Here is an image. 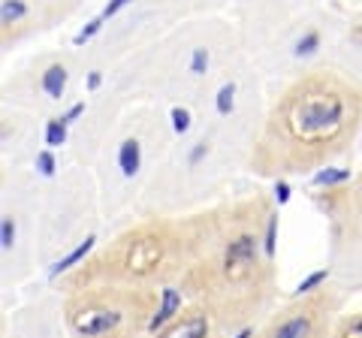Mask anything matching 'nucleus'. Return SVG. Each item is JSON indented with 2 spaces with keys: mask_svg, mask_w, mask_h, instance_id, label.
Returning a JSON list of instances; mask_svg holds the SVG:
<instances>
[{
  "mask_svg": "<svg viewBox=\"0 0 362 338\" xmlns=\"http://www.w3.org/2000/svg\"><path fill=\"white\" fill-rule=\"evenodd\" d=\"M206 70H209V49H194V54H190V73L202 76Z\"/></svg>",
  "mask_w": 362,
  "mask_h": 338,
  "instance_id": "4be33fe9",
  "label": "nucleus"
},
{
  "mask_svg": "<svg viewBox=\"0 0 362 338\" xmlns=\"http://www.w3.org/2000/svg\"><path fill=\"white\" fill-rule=\"evenodd\" d=\"M94 242H97L94 235H88V239H85V242H78V245H76V247H73V251L66 254V257H61V260L52 266V278H58L61 272H70L73 266H78V263H82L85 257L90 254V247H94Z\"/></svg>",
  "mask_w": 362,
  "mask_h": 338,
  "instance_id": "9d476101",
  "label": "nucleus"
},
{
  "mask_svg": "<svg viewBox=\"0 0 362 338\" xmlns=\"http://www.w3.org/2000/svg\"><path fill=\"white\" fill-rule=\"evenodd\" d=\"M206 151H209V145H206V142H197L194 151H190V157H187V166H197L202 157H206Z\"/></svg>",
  "mask_w": 362,
  "mask_h": 338,
  "instance_id": "a878e982",
  "label": "nucleus"
},
{
  "mask_svg": "<svg viewBox=\"0 0 362 338\" xmlns=\"http://www.w3.org/2000/svg\"><path fill=\"white\" fill-rule=\"evenodd\" d=\"M28 16H30V6L25 0H4V6H0V25H4V30L21 25Z\"/></svg>",
  "mask_w": 362,
  "mask_h": 338,
  "instance_id": "9b49d317",
  "label": "nucleus"
},
{
  "mask_svg": "<svg viewBox=\"0 0 362 338\" xmlns=\"http://www.w3.org/2000/svg\"><path fill=\"white\" fill-rule=\"evenodd\" d=\"M40 88L49 100H61L66 91V66L64 64H49L40 76Z\"/></svg>",
  "mask_w": 362,
  "mask_h": 338,
  "instance_id": "6e6552de",
  "label": "nucleus"
},
{
  "mask_svg": "<svg viewBox=\"0 0 362 338\" xmlns=\"http://www.w3.org/2000/svg\"><path fill=\"white\" fill-rule=\"evenodd\" d=\"M317 49H320V33H317V30H308V33H305V37L296 42L293 54H296V58H311Z\"/></svg>",
  "mask_w": 362,
  "mask_h": 338,
  "instance_id": "f3484780",
  "label": "nucleus"
},
{
  "mask_svg": "<svg viewBox=\"0 0 362 338\" xmlns=\"http://www.w3.org/2000/svg\"><path fill=\"white\" fill-rule=\"evenodd\" d=\"M362 121V94L332 73H311L287 88L259 142L263 173L305 169L344 151Z\"/></svg>",
  "mask_w": 362,
  "mask_h": 338,
  "instance_id": "f257e3e1",
  "label": "nucleus"
},
{
  "mask_svg": "<svg viewBox=\"0 0 362 338\" xmlns=\"http://www.w3.org/2000/svg\"><path fill=\"white\" fill-rule=\"evenodd\" d=\"M13 245H16V221H13V215H6L0 221V247L9 251Z\"/></svg>",
  "mask_w": 362,
  "mask_h": 338,
  "instance_id": "6ab92c4d",
  "label": "nucleus"
},
{
  "mask_svg": "<svg viewBox=\"0 0 362 338\" xmlns=\"http://www.w3.org/2000/svg\"><path fill=\"white\" fill-rule=\"evenodd\" d=\"M148 302L151 296L142 290H85L70 299L66 320L78 338H121L139 317L154 314Z\"/></svg>",
  "mask_w": 362,
  "mask_h": 338,
  "instance_id": "20e7f679",
  "label": "nucleus"
},
{
  "mask_svg": "<svg viewBox=\"0 0 362 338\" xmlns=\"http://www.w3.org/2000/svg\"><path fill=\"white\" fill-rule=\"evenodd\" d=\"M100 85H103V73H100V70H90V73H88V91H97Z\"/></svg>",
  "mask_w": 362,
  "mask_h": 338,
  "instance_id": "bb28decb",
  "label": "nucleus"
},
{
  "mask_svg": "<svg viewBox=\"0 0 362 338\" xmlns=\"http://www.w3.org/2000/svg\"><path fill=\"white\" fill-rule=\"evenodd\" d=\"M233 106H235V82H226V85H221L218 97H214V109H218L221 118H226L233 112Z\"/></svg>",
  "mask_w": 362,
  "mask_h": 338,
  "instance_id": "2eb2a0df",
  "label": "nucleus"
},
{
  "mask_svg": "<svg viewBox=\"0 0 362 338\" xmlns=\"http://www.w3.org/2000/svg\"><path fill=\"white\" fill-rule=\"evenodd\" d=\"M127 4H133V0H109L106 9H103V13H100V16H103V18H112V16H118L121 9L127 6Z\"/></svg>",
  "mask_w": 362,
  "mask_h": 338,
  "instance_id": "393cba45",
  "label": "nucleus"
},
{
  "mask_svg": "<svg viewBox=\"0 0 362 338\" xmlns=\"http://www.w3.org/2000/svg\"><path fill=\"white\" fill-rule=\"evenodd\" d=\"M142 166V145L139 139H124L118 145V169L124 178H133Z\"/></svg>",
  "mask_w": 362,
  "mask_h": 338,
  "instance_id": "1a4fd4ad",
  "label": "nucleus"
},
{
  "mask_svg": "<svg viewBox=\"0 0 362 338\" xmlns=\"http://www.w3.org/2000/svg\"><path fill=\"white\" fill-rule=\"evenodd\" d=\"M356 206H359V215H362V178L356 182Z\"/></svg>",
  "mask_w": 362,
  "mask_h": 338,
  "instance_id": "c85d7f7f",
  "label": "nucleus"
},
{
  "mask_svg": "<svg viewBox=\"0 0 362 338\" xmlns=\"http://www.w3.org/2000/svg\"><path fill=\"white\" fill-rule=\"evenodd\" d=\"M257 202H245L221 218V245L214 260L194 266L190 284L206 290L214 302H242L254 299L263 290L269 272V260L263 251V239L257 233Z\"/></svg>",
  "mask_w": 362,
  "mask_h": 338,
  "instance_id": "f03ea898",
  "label": "nucleus"
},
{
  "mask_svg": "<svg viewBox=\"0 0 362 338\" xmlns=\"http://www.w3.org/2000/svg\"><path fill=\"white\" fill-rule=\"evenodd\" d=\"M211 332V320H209V314L206 311H185V314H178V317L166 326V330H160L154 338H209Z\"/></svg>",
  "mask_w": 362,
  "mask_h": 338,
  "instance_id": "423d86ee",
  "label": "nucleus"
},
{
  "mask_svg": "<svg viewBox=\"0 0 362 338\" xmlns=\"http://www.w3.org/2000/svg\"><path fill=\"white\" fill-rule=\"evenodd\" d=\"M181 305H185V296H181L175 287H166V290L160 293V305L154 308V314L148 317V326H145V330H148L151 335H157L160 330H166V326L181 314Z\"/></svg>",
  "mask_w": 362,
  "mask_h": 338,
  "instance_id": "0eeeda50",
  "label": "nucleus"
},
{
  "mask_svg": "<svg viewBox=\"0 0 362 338\" xmlns=\"http://www.w3.org/2000/svg\"><path fill=\"white\" fill-rule=\"evenodd\" d=\"M103 21H106L103 16L90 18V21H88V25H85V28H82V30H78V33H76V37H73V42H76V46H85V42H88L90 37H97V33H100V30H103Z\"/></svg>",
  "mask_w": 362,
  "mask_h": 338,
  "instance_id": "a211bd4d",
  "label": "nucleus"
},
{
  "mask_svg": "<svg viewBox=\"0 0 362 338\" xmlns=\"http://www.w3.org/2000/svg\"><path fill=\"white\" fill-rule=\"evenodd\" d=\"M37 169L42 175H54V169H58V161H54V151L52 148H42L37 154Z\"/></svg>",
  "mask_w": 362,
  "mask_h": 338,
  "instance_id": "412c9836",
  "label": "nucleus"
},
{
  "mask_svg": "<svg viewBox=\"0 0 362 338\" xmlns=\"http://www.w3.org/2000/svg\"><path fill=\"white\" fill-rule=\"evenodd\" d=\"M169 118H173V130L181 133V136H185V133L190 130V112H187L185 106H173Z\"/></svg>",
  "mask_w": 362,
  "mask_h": 338,
  "instance_id": "aec40b11",
  "label": "nucleus"
},
{
  "mask_svg": "<svg viewBox=\"0 0 362 338\" xmlns=\"http://www.w3.org/2000/svg\"><path fill=\"white\" fill-rule=\"evenodd\" d=\"M323 299L317 296H305L299 305L287 308L281 317L269 323V330L263 338H317L320 330V317H323Z\"/></svg>",
  "mask_w": 362,
  "mask_h": 338,
  "instance_id": "39448f33",
  "label": "nucleus"
},
{
  "mask_svg": "<svg viewBox=\"0 0 362 338\" xmlns=\"http://www.w3.org/2000/svg\"><path fill=\"white\" fill-rule=\"evenodd\" d=\"M82 112H85V103H76V106H70V112H66V115H61L66 124H73L76 118H82Z\"/></svg>",
  "mask_w": 362,
  "mask_h": 338,
  "instance_id": "cd10ccee",
  "label": "nucleus"
},
{
  "mask_svg": "<svg viewBox=\"0 0 362 338\" xmlns=\"http://www.w3.org/2000/svg\"><path fill=\"white\" fill-rule=\"evenodd\" d=\"M263 251H266V260H269V263L275 260V251H278V215H266V230H263Z\"/></svg>",
  "mask_w": 362,
  "mask_h": 338,
  "instance_id": "4468645a",
  "label": "nucleus"
},
{
  "mask_svg": "<svg viewBox=\"0 0 362 338\" xmlns=\"http://www.w3.org/2000/svg\"><path fill=\"white\" fill-rule=\"evenodd\" d=\"M326 278H329V269H317V272H311V275L305 278V281H299L296 290H293V293H296L299 299H302V296H311V293H314L317 287L326 284Z\"/></svg>",
  "mask_w": 362,
  "mask_h": 338,
  "instance_id": "dca6fc26",
  "label": "nucleus"
},
{
  "mask_svg": "<svg viewBox=\"0 0 362 338\" xmlns=\"http://www.w3.org/2000/svg\"><path fill=\"white\" fill-rule=\"evenodd\" d=\"M338 338H362V314H356V317H350L341 332H338Z\"/></svg>",
  "mask_w": 362,
  "mask_h": 338,
  "instance_id": "5701e85b",
  "label": "nucleus"
},
{
  "mask_svg": "<svg viewBox=\"0 0 362 338\" xmlns=\"http://www.w3.org/2000/svg\"><path fill=\"white\" fill-rule=\"evenodd\" d=\"M344 182H350V169L326 166V169H317V173H314V185L317 187H338Z\"/></svg>",
  "mask_w": 362,
  "mask_h": 338,
  "instance_id": "f8f14e48",
  "label": "nucleus"
},
{
  "mask_svg": "<svg viewBox=\"0 0 362 338\" xmlns=\"http://www.w3.org/2000/svg\"><path fill=\"white\" fill-rule=\"evenodd\" d=\"M66 127H70V124H66L64 118H49L45 121V145H49L52 151L61 148V145L66 142Z\"/></svg>",
  "mask_w": 362,
  "mask_h": 338,
  "instance_id": "ddd939ff",
  "label": "nucleus"
},
{
  "mask_svg": "<svg viewBox=\"0 0 362 338\" xmlns=\"http://www.w3.org/2000/svg\"><path fill=\"white\" fill-rule=\"evenodd\" d=\"M175 247V233L166 223H148L127 233L109 254H103L100 260L78 275V281H94V278H106V281H148L157 278L166 269L169 257Z\"/></svg>",
  "mask_w": 362,
  "mask_h": 338,
  "instance_id": "7ed1b4c3",
  "label": "nucleus"
},
{
  "mask_svg": "<svg viewBox=\"0 0 362 338\" xmlns=\"http://www.w3.org/2000/svg\"><path fill=\"white\" fill-rule=\"evenodd\" d=\"M275 199H278V206L290 202V185L284 182V178H278V182H275Z\"/></svg>",
  "mask_w": 362,
  "mask_h": 338,
  "instance_id": "b1692460",
  "label": "nucleus"
},
{
  "mask_svg": "<svg viewBox=\"0 0 362 338\" xmlns=\"http://www.w3.org/2000/svg\"><path fill=\"white\" fill-rule=\"evenodd\" d=\"M235 338H254V330H251V326H245V330L235 332Z\"/></svg>",
  "mask_w": 362,
  "mask_h": 338,
  "instance_id": "c756f323",
  "label": "nucleus"
}]
</instances>
